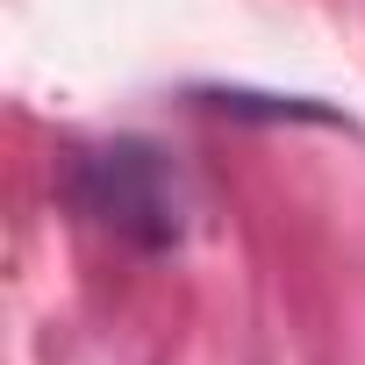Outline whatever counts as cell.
Listing matches in <instances>:
<instances>
[{
  "mask_svg": "<svg viewBox=\"0 0 365 365\" xmlns=\"http://www.w3.org/2000/svg\"><path fill=\"white\" fill-rule=\"evenodd\" d=\"M65 194L86 222L115 230L122 244L172 251L187 237V187L150 143H93L65 158Z\"/></svg>",
  "mask_w": 365,
  "mask_h": 365,
  "instance_id": "1",
  "label": "cell"
}]
</instances>
